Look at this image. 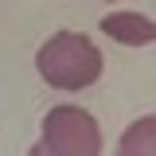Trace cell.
<instances>
[{"label":"cell","mask_w":156,"mask_h":156,"mask_svg":"<svg viewBox=\"0 0 156 156\" xmlns=\"http://www.w3.org/2000/svg\"><path fill=\"white\" fill-rule=\"evenodd\" d=\"M39 74L55 90H82L101 74V55L86 35L78 31H55L35 55Z\"/></svg>","instance_id":"obj_1"},{"label":"cell","mask_w":156,"mask_h":156,"mask_svg":"<svg viewBox=\"0 0 156 156\" xmlns=\"http://www.w3.org/2000/svg\"><path fill=\"white\" fill-rule=\"evenodd\" d=\"M101 133L98 121L78 105H55L43 121V140L35 144V156H98Z\"/></svg>","instance_id":"obj_2"},{"label":"cell","mask_w":156,"mask_h":156,"mask_svg":"<svg viewBox=\"0 0 156 156\" xmlns=\"http://www.w3.org/2000/svg\"><path fill=\"white\" fill-rule=\"evenodd\" d=\"M101 31L117 43H129V47H140V43H156V23L140 12H117V16L101 20Z\"/></svg>","instance_id":"obj_3"},{"label":"cell","mask_w":156,"mask_h":156,"mask_svg":"<svg viewBox=\"0 0 156 156\" xmlns=\"http://www.w3.org/2000/svg\"><path fill=\"white\" fill-rule=\"evenodd\" d=\"M117 152L121 156H156V117H140L136 125H129Z\"/></svg>","instance_id":"obj_4"}]
</instances>
